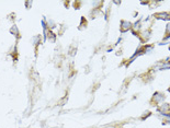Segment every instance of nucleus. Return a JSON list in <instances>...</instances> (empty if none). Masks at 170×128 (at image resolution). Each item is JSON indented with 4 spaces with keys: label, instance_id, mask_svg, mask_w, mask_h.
<instances>
[{
    "label": "nucleus",
    "instance_id": "1",
    "mask_svg": "<svg viewBox=\"0 0 170 128\" xmlns=\"http://www.w3.org/2000/svg\"><path fill=\"white\" fill-rule=\"evenodd\" d=\"M166 100V94L163 93V92H155L151 97V100H150V103L151 105H160L165 102Z\"/></svg>",
    "mask_w": 170,
    "mask_h": 128
},
{
    "label": "nucleus",
    "instance_id": "9",
    "mask_svg": "<svg viewBox=\"0 0 170 128\" xmlns=\"http://www.w3.org/2000/svg\"><path fill=\"white\" fill-rule=\"evenodd\" d=\"M168 49H169V51H170V45H169V46H168Z\"/></svg>",
    "mask_w": 170,
    "mask_h": 128
},
{
    "label": "nucleus",
    "instance_id": "5",
    "mask_svg": "<svg viewBox=\"0 0 170 128\" xmlns=\"http://www.w3.org/2000/svg\"><path fill=\"white\" fill-rule=\"evenodd\" d=\"M170 39V22H168L165 29V36H163V41H167Z\"/></svg>",
    "mask_w": 170,
    "mask_h": 128
},
{
    "label": "nucleus",
    "instance_id": "2",
    "mask_svg": "<svg viewBox=\"0 0 170 128\" xmlns=\"http://www.w3.org/2000/svg\"><path fill=\"white\" fill-rule=\"evenodd\" d=\"M133 23L132 22L127 21V20H122L120 22V32L121 33H126L127 31L132 30Z\"/></svg>",
    "mask_w": 170,
    "mask_h": 128
},
{
    "label": "nucleus",
    "instance_id": "8",
    "mask_svg": "<svg viewBox=\"0 0 170 128\" xmlns=\"http://www.w3.org/2000/svg\"><path fill=\"white\" fill-rule=\"evenodd\" d=\"M150 115H151L150 112H145V114H144V115L142 116V119H143V121H145V119H146L147 117H149Z\"/></svg>",
    "mask_w": 170,
    "mask_h": 128
},
{
    "label": "nucleus",
    "instance_id": "3",
    "mask_svg": "<svg viewBox=\"0 0 170 128\" xmlns=\"http://www.w3.org/2000/svg\"><path fill=\"white\" fill-rule=\"evenodd\" d=\"M154 18L156 20H161V21H168L170 22V12H157L154 14Z\"/></svg>",
    "mask_w": 170,
    "mask_h": 128
},
{
    "label": "nucleus",
    "instance_id": "7",
    "mask_svg": "<svg viewBox=\"0 0 170 128\" xmlns=\"http://www.w3.org/2000/svg\"><path fill=\"white\" fill-rule=\"evenodd\" d=\"M46 36L48 37V39H52V42H55V39H56V36L54 35V33L52 31H48V33L46 34Z\"/></svg>",
    "mask_w": 170,
    "mask_h": 128
},
{
    "label": "nucleus",
    "instance_id": "4",
    "mask_svg": "<svg viewBox=\"0 0 170 128\" xmlns=\"http://www.w3.org/2000/svg\"><path fill=\"white\" fill-rule=\"evenodd\" d=\"M157 112H158V113H160L161 115H165V114L170 113V104L169 103L160 104V105L157 107Z\"/></svg>",
    "mask_w": 170,
    "mask_h": 128
},
{
    "label": "nucleus",
    "instance_id": "6",
    "mask_svg": "<svg viewBox=\"0 0 170 128\" xmlns=\"http://www.w3.org/2000/svg\"><path fill=\"white\" fill-rule=\"evenodd\" d=\"M153 49H154V45H145V46H143V51H144V54H149V53H151L153 52Z\"/></svg>",
    "mask_w": 170,
    "mask_h": 128
}]
</instances>
